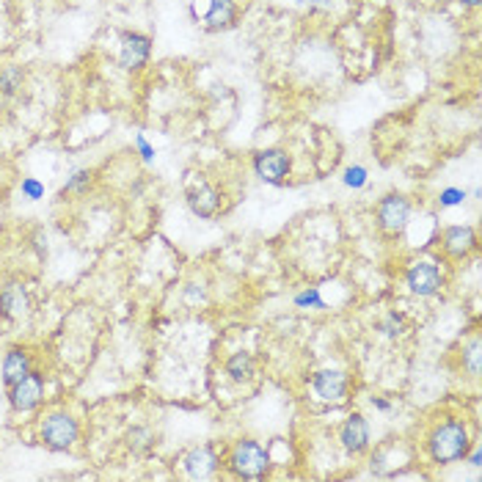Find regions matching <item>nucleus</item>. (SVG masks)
Returning <instances> with one entry per match:
<instances>
[{"instance_id":"obj_9","label":"nucleus","mask_w":482,"mask_h":482,"mask_svg":"<svg viewBox=\"0 0 482 482\" xmlns=\"http://www.w3.org/2000/svg\"><path fill=\"white\" fill-rule=\"evenodd\" d=\"M312 391L317 394V400L323 403H344L347 394H350V375L344 370H336V367H326V370H317L312 375Z\"/></svg>"},{"instance_id":"obj_8","label":"nucleus","mask_w":482,"mask_h":482,"mask_svg":"<svg viewBox=\"0 0 482 482\" xmlns=\"http://www.w3.org/2000/svg\"><path fill=\"white\" fill-rule=\"evenodd\" d=\"M152 58V36L141 31H124L119 36V69L121 72H141Z\"/></svg>"},{"instance_id":"obj_25","label":"nucleus","mask_w":482,"mask_h":482,"mask_svg":"<svg viewBox=\"0 0 482 482\" xmlns=\"http://www.w3.org/2000/svg\"><path fill=\"white\" fill-rule=\"evenodd\" d=\"M403 328H406V320H403L397 312H388V315L380 320V331H383L386 336H391V339H394V336H400Z\"/></svg>"},{"instance_id":"obj_5","label":"nucleus","mask_w":482,"mask_h":482,"mask_svg":"<svg viewBox=\"0 0 482 482\" xmlns=\"http://www.w3.org/2000/svg\"><path fill=\"white\" fill-rule=\"evenodd\" d=\"M375 224L383 235H403L411 224V199L397 191L380 196L375 207Z\"/></svg>"},{"instance_id":"obj_24","label":"nucleus","mask_w":482,"mask_h":482,"mask_svg":"<svg viewBox=\"0 0 482 482\" xmlns=\"http://www.w3.org/2000/svg\"><path fill=\"white\" fill-rule=\"evenodd\" d=\"M20 193H22V199H28V201H41V199H45V183H41L39 177H22Z\"/></svg>"},{"instance_id":"obj_23","label":"nucleus","mask_w":482,"mask_h":482,"mask_svg":"<svg viewBox=\"0 0 482 482\" xmlns=\"http://www.w3.org/2000/svg\"><path fill=\"white\" fill-rule=\"evenodd\" d=\"M463 367L471 378H479V336H474L469 347H463Z\"/></svg>"},{"instance_id":"obj_27","label":"nucleus","mask_w":482,"mask_h":482,"mask_svg":"<svg viewBox=\"0 0 482 482\" xmlns=\"http://www.w3.org/2000/svg\"><path fill=\"white\" fill-rule=\"evenodd\" d=\"M133 144H136V152H138V157H141L144 163H155L157 152H155V147H152V144L147 141V136H144V133H138Z\"/></svg>"},{"instance_id":"obj_22","label":"nucleus","mask_w":482,"mask_h":482,"mask_svg":"<svg viewBox=\"0 0 482 482\" xmlns=\"http://www.w3.org/2000/svg\"><path fill=\"white\" fill-rule=\"evenodd\" d=\"M127 447L133 452H147L152 447V433L147 427H133L127 433Z\"/></svg>"},{"instance_id":"obj_20","label":"nucleus","mask_w":482,"mask_h":482,"mask_svg":"<svg viewBox=\"0 0 482 482\" xmlns=\"http://www.w3.org/2000/svg\"><path fill=\"white\" fill-rule=\"evenodd\" d=\"M292 303H295V309H326V300H323V295H320V290L317 287H306V290H300L295 298H292Z\"/></svg>"},{"instance_id":"obj_10","label":"nucleus","mask_w":482,"mask_h":482,"mask_svg":"<svg viewBox=\"0 0 482 482\" xmlns=\"http://www.w3.org/2000/svg\"><path fill=\"white\" fill-rule=\"evenodd\" d=\"M339 444L347 455H364L370 452V444H372V433H370V422L364 414L353 411L342 424H339Z\"/></svg>"},{"instance_id":"obj_14","label":"nucleus","mask_w":482,"mask_h":482,"mask_svg":"<svg viewBox=\"0 0 482 482\" xmlns=\"http://www.w3.org/2000/svg\"><path fill=\"white\" fill-rule=\"evenodd\" d=\"M218 469H221V458H218V452L210 444H199L188 450L183 458V471L191 479H210L218 474Z\"/></svg>"},{"instance_id":"obj_18","label":"nucleus","mask_w":482,"mask_h":482,"mask_svg":"<svg viewBox=\"0 0 482 482\" xmlns=\"http://www.w3.org/2000/svg\"><path fill=\"white\" fill-rule=\"evenodd\" d=\"M224 372L229 375L232 383H248L256 375V362L248 350H235L224 364Z\"/></svg>"},{"instance_id":"obj_7","label":"nucleus","mask_w":482,"mask_h":482,"mask_svg":"<svg viewBox=\"0 0 482 482\" xmlns=\"http://www.w3.org/2000/svg\"><path fill=\"white\" fill-rule=\"evenodd\" d=\"M251 168L256 174L259 183L265 185H284L292 174V157L287 149L271 147V149H259L251 157Z\"/></svg>"},{"instance_id":"obj_2","label":"nucleus","mask_w":482,"mask_h":482,"mask_svg":"<svg viewBox=\"0 0 482 482\" xmlns=\"http://www.w3.org/2000/svg\"><path fill=\"white\" fill-rule=\"evenodd\" d=\"M80 435H83V424L67 408L45 411L36 422V442L45 450L58 452V455L72 452L80 444Z\"/></svg>"},{"instance_id":"obj_16","label":"nucleus","mask_w":482,"mask_h":482,"mask_svg":"<svg viewBox=\"0 0 482 482\" xmlns=\"http://www.w3.org/2000/svg\"><path fill=\"white\" fill-rule=\"evenodd\" d=\"M188 207L196 218H215L218 210H221V196H218V191L212 185H196L188 191Z\"/></svg>"},{"instance_id":"obj_12","label":"nucleus","mask_w":482,"mask_h":482,"mask_svg":"<svg viewBox=\"0 0 482 482\" xmlns=\"http://www.w3.org/2000/svg\"><path fill=\"white\" fill-rule=\"evenodd\" d=\"M33 367H36L33 350L28 344H12V347H6L4 362H0V380H4V386L9 388L17 380H22Z\"/></svg>"},{"instance_id":"obj_4","label":"nucleus","mask_w":482,"mask_h":482,"mask_svg":"<svg viewBox=\"0 0 482 482\" xmlns=\"http://www.w3.org/2000/svg\"><path fill=\"white\" fill-rule=\"evenodd\" d=\"M6 391H9V408L14 414H20V416L36 414L48 400V372L33 367L22 380H17Z\"/></svg>"},{"instance_id":"obj_11","label":"nucleus","mask_w":482,"mask_h":482,"mask_svg":"<svg viewBox=\"0 0 482 482\" xmlns=\"http://www.w3.org/2000/svg\"><path fill=\"white\" fill-rule=\"evenodd\" d=\"M438 243H442V251L450 256V259H469L477 245H479V237H477V229L469 227V224H455V227H444L442 235H438Z\"/></svg>"},{"instance_id":"obj_13","label":"nucleus","mask_w":482,"mask_h":482,"mask_svg":"<svg viewBox=\"0 0 482 482\" xmlns=\"http://www.w3.org/2000/svg\"><path fill=\"white\" fill-rule=\"evenodd\" d=\"M31 315V292L22 281H9L0 290V317L17 323Z\"/></svg>"},{"instance_id":"obj_3","label":"nucleus","mask_w":482,"mask_h":482,"mask_svg":"<svg viewBox=\"0 0 482 482\" xmlns=\"http://www.w3.org/2000/svg\"><path fill=\"white\" fill-rule=\"evenodd\" d=\"M227 469L237 479H262L271 471V452L256 438H237L227 455Z\"/></svg>"},{"instance_id":"obj_29","label":"nucleus","mask_w":482,"mask_h":482,"mask_svg":"<svg viewBox=\"0 0 482 482\" xmlns=\"http://www.w3.org/2000/svg\"><path fill=\"white\" fill-rule=\"evenodd\" d=\"M370 406H372V408H378V411H391V408H394L386 397H375V394L370 397Z\"/></svg>"},{"instance_id":"obj_17","label":"nucleus","mask_w":482,"mask_h":482,"mask_svg":"<svg viewBox=\"0 0 482 482\" xmlns=\"http://www.w3.org/2000/svg\"><path fill=\"white\" fill-rule=\"evenodd\" d=\"M94 183H97L94 168H75L69 177H67V183H64L58 199L67 201V199H83V196H89V191L94 188Z\"/></svg>"},{"instance_id":"obj_30","label":"nucleus","mask_w":482,"mask_h":482,"mask_svg":"<svg viewBox=\"0 0 482 482\" xmlns=\"http://www.w3.org/2000/svg\"><path fill=\"white\" fill-rule=\"evenodd\" d=\"M482 4V0H460V6H466V9H477Z\"/></svg>"},{"instance_id":"obj_26","label":"nucleus","mask_w":482,"mask_h":482,"mask_svg":"<svg viewBox=\"0 0 482 482\" xmlns=\"http://www.w3.org/2000/svg\"><path fill=\"white\" fill-rule=\"evenodd\" d=\"M466 201V191L463 188H455V185H450V188H444L442 193H438V204L442 207H458V204H463Z\"/></svg>"},{"instance_id":"obj_6","label":"nucleus","mask_w":482,"mask_h":482,"mask_svg":"<svg viewBox=\"0 0 482 482\" xmlns=\"http://www.w3.org/2000/svg\"><path fill=\"white\" fill-rule=\"evenodd\" d=\"M406 287L416 298H435L447 287V276L435 259H414L406 271Z\"/></svg>"},{"instance_id":"obj_19","label":"nucleus","mask_w":482,"mask_h":482,"mask_svg":"<svg viewBox=\"0 0 482 482\" xmlns=\"http://www.w3.org/2000/svg\"><path fill=\"white\" fill-rule=\"evenodd\" d=\"M22 85H25V69L20 64L0 67V94L14 97V94H20Z\"/></svg>"},{"instance_id":"obj_1","label":"nucleus","mask_w":482,"mask_h":482,"mask_svg":"<svg viewBox=\"0 0 482 482\" xmlns=\"http://www.w3.org/2000/svg\"><path fill=\"white\" fill-rule=\"evenodd\" d=\"M474 442L477 438H474L466 416L444 414L427 427L424 452H427L433 466H452V463H460L466 458V452L471 450Z\"/></svg>"},{"instance_id":"obj_21","label":"nucleus","mask_w":482,"mask_h":482,"mask_svg":"<svg viewBox=\"0 0 482 482\" xmlns=\"http://www.w3.org/2000/svg\"><path fill=\"white\" fill-rule=\"evenodd\" d=\"M342 183H344L350 191H362V188L370 183V171H367L364 165H347V168H344V177H342Z\"/></svg>"},{"instance_id":"obj_31","label":"nucleus","mask_w":482,"mask_h":482,"mask_svg":"<svg viewBox=\"0 0 482 482\" xmlns=\"http://www.w3.org/2000/svg\"><path fill=\"white\" fill-rule=\"evenodd\" d=\"M0 455H4V447H0Z\"/></svg>"},{"instance_id":"obj_28","label":"nucleus","mask_w":482,"mask_h":482,"mask_svg":"<svg viewBox=\"0 0 482 482\" xmlns=\"http://www.w3.org/2000/svg\"><path fill=\"white\" fill-rule=\"evenodd\" d=\"M312 9H317V12H331V9H336V4L339 0H306Z\"/></svg>"},{"instance_id":"obj_15","label":"nucleus","mask_w":482,"mask_h":482,"mask_svg":"<svg viewBox=\"0 0 482 482\" xmlns=\"http://www.w3.org/2000/svg\"><path fill=\"white\" fill-rule=\"evenodd\" d=\"M237 0H207L201 22L207 31H229L237 22Z\"/></svg>"}]
</instances>
